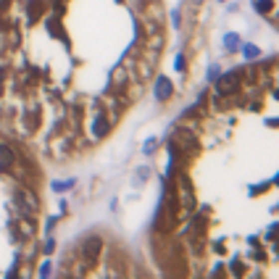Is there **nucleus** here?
<instances>
[{
  "instance_id": "2",
  "label": "nucleus",
  "mask_w": 279,
  "mask_h": 279,
  "mask_svg": "<svg viewBox=\"0 0 279 279\" xmlns=\"http://www.w3.org/2000/svg\"><path fill=\"white\" fill-rule=\"evenodd\" d=\"M40 213L32 158L0 132V279H29Z\"/></svg>"
},
{
  "instance_id": "1",
  "label": "nucleus",
  "mask_w": 279,
  "mask_h": 279,
  "mask_svg": "<svg viewBox=\"0 0 279 279\" xmlns=\"http://www.w3.org/2000/svg\"><path fill=\"white\" fill-rule=\"evenodd\" d=\"M155 0H0V129L74 161L114 135L150 79Z\"/></svg>"
}]
</instances>
